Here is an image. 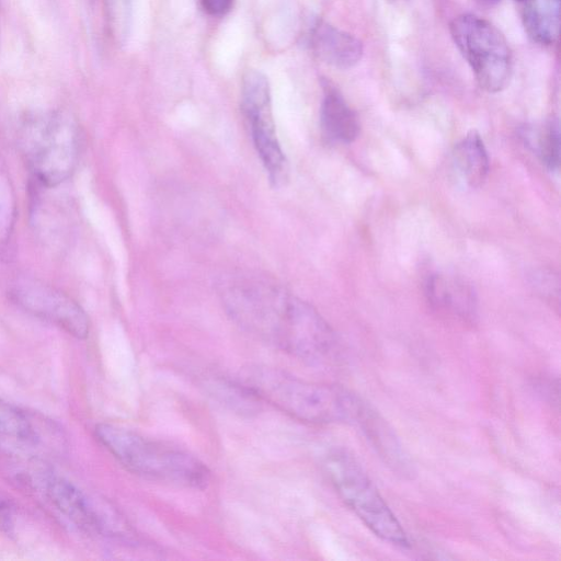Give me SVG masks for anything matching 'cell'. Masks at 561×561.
Here are the masks:
<instances>
[{
    "mask_svg": "<svg viewBox=\"0 0 561 561\" xmlns=\"http://www.w3.org/2000/svg\"><path fill=\"white\" fill-rule=\"evenodd\" d=\"M99 442L129 471L183 486L204 488L208 468L193 455L111 423L95 426Z\"/></svg>",
    "mask_w": 561,
    "mask_h": 561,
    "instance_id": "3",
    "label": "cell"
},
{
    "mask_svg": "<svg viewBox=\"0 0 561 561\" xmlns=\"http://www.w3.org/2000/svg\"><path fill=\"white\" fill-rule=\"evenodd\" d=\"M204 11L211 16H222L232 7L233 0H199Z\"/></svg>",
    "mask_w": 561,
    "mask_h": 561,
    "instance_id": "19",
    "label": "cell"
},
{
    "mask_svg": "<svg viewBox=\"0 0 561 561\" xmlns=\"http://www.w3.org/2000/svg\"><path fill=\"white\" fill-rule=\"evenodd\" d=\"M517 1H520V2H523L524 0H517Z\"/></svg>",
    "mask_w": 561,
    "mask_h": 561,
    "instance_id": "21",
    "label": "cell"
},
{
    "mask_svg": "<svg viewBox=\"0 0 561 561\" xmlns=\"http://www.w3.org/2000/svg\"><path fill=\"white\" fill-rule=\"evenodd\" d=\"M455 162L465 182L470 187H479L489 173V156L481 136L469 131L455 148Z\"/></svg>",
    "mask_w": 561,
    "mask_h": 561,
    "instance_id": "15",
    "label": "cell"
},
{
    "mask_svg": "<svg viewBox=\"0 0 561 561\" xmlns=\"http://www.w3.org/2000/svg\"><path fill=\"white\" fill-rule=\"evenodd\" d=\"M11 299L28 313L48 321L77 339L89 334V318L68 295L43 282L16 279L9 290Z\"/></svg>",
    "mask_w": 561,
    "mask_h": 561,
    "instance_id": "8",
    "label": "cell"
},
{
    "mask_svg": "<svg viewBox=\"0 0 561 561\" xmlns=\"http://www.w3.org/2000/svg\"><path fill=\"white\" fill-rule=\"evenodd\" d=\"M241 107L271 182L282 185L288 178V164L275 131L268 82L261 72L249 70L243 76Z\"/></svg>",
    "mask_w": 561,
    "mask_h": 561,
    "instance_id": "7",
    "label": "cell"
},
{
    "mask_svg": "<svg viewBox=\"0 0 561 561\" xmlns=\"http://www.w3.org/2000/svg\"><path fill=\"white\" fill-rule=\"evenodd\" d=\"M427 297L439 310L462 320L472 319L476 299L466 282L448 275H433L427 283Z\"/></svg>",
    "mask_w": 561,
    "mask_h": 561,
    "instance_id": "12",
    "label": "cell"
},
{
    "mask_svg": "<svg viewBox=\"0 0 561 561\" xmlns=\"http://www.w3.org/2000/svg\"><path fill=\"white\" fill-rule=\"evenodd\" d=\"M391 1H399V0H391Z\"/></svg>",
    "mask_w": 561,
    "mask_h": 561,
    "instance_id": "22",
    "label": "cell"
},
{
    "mask_svg": "<svg viewBox=\"0 0 561 561\" xmlns=\"http://www.w3.org/2000/svg\"><path fill=\"white\" fill-rule=\"evenodd\" d=\"M320 118L324 134L332 140L348 144L358 136L357 115L342 95L331 87H325Z\"/></svg>",
    "mask_w": 561,
    "mask_h": 561,
    "instance_id": "13",
    "label": "cell"
},
{
    "mask_svg": "<svg viewBox=\"0 0 561 561\" xmlns=\"http://www.w3.org/2000/svg\"><path fill=\"white\" fill-rule=\"evenodd\" d=\"M15 219V199L5 171L0 164V249L10 240Z\"/></svg>",
    "mask_w": 561,
    "mask_h": 561,
    "instance_id": "18",
    "label": "cell"
},
{
    "mask_svg": "<svg viewBox=\"0 0 561 561\" xmlns=\"http://www.w3.org/2000/svg\"><path fill=\"white\" fill-rule=\"evenodd\" d=\"M451 37L481 89L502 91L512 73V51L502 32L489 21L461 14L450 23Z\"/></svg>",
    "mask_w": 561,
    "mask_h": 561,
    "instance_id": "6",
    "label": "cell"
},
{
    "mask_svg": "<svg viewBox=\"0 0 561 561\" xmlns=\"http://www.w3.org/2000/svg\"><path fill=\"white\" fill-rule=\"evenodd\" d=\"M21 144L32 172L47 186L60 184L76 168L78 128L65 113L49 112L28 119L23 127Z\"/></svg>",
    "mask_w": 561,
    "mask_h": 561,
    "instance_id": "5",
    "label": "cell"
},
{
    "mask_svg": "<svg viewBox=\"0 0 561 561\" xmlns=\"http://www.w3.org/2000/svg\"><path fill=\"white\" fill-rule=\"evenodd\" d=\"M530 145L549 170H556L559 167L561 141L557 122L551 121L539 129Z\"/></svg>",
    "mask_w": 561,
    "mask_h": 561,
    "instance_id": "17",
    "label": "cell"
},
{
    "mask_svg": "<svg viewBox=\"0 0 561 561\" xmlns=\"http://www.w3.org/2000/svg\"><path fill=\"white\" fill-rule=\"evenodd\" d=\"M231 318L244 330L307 360H319L335 347L328 322L308 302L260 276H233L222 286Z\"/></svg>",
    "mask_w": 561,
    "mask_h": 561,
    "instance_id": "1",
    "label": "cell"
},
{
    "mask_svg": "<svg viewBox=\"0 0 561 561\" xmlns=\"http://www.w3.org/2000/svg\"><path fill=\"white\" fill-rule=\"evenodd\" d=\"M310 45L319 59L339 69L354 67L364 51L357 37L323 21L311 28Z\"/></svg>",
    "mask_w": 561,
    "mask_h": 561,
    "instance_id": "11",
    "label": "cell"
},
{
    "mask_svg": "<svg viewBox=\"0 0 561 561\" xmlns=\"http://www.w3.org/2000/svg\"><path fill=\"white\" fill-rule=\"evenodd\" d=\"M523 3V22L528 36L539 44L554 43L560 28V0H524Z\"/></svg>",
    "mask_w": 561,
    "mask_h": 561,
    "instance_id": "14",
    "label": "cell"
},
{
    "mask_svg": "<svg viewBox=\"0 0 561 561\" xmlns=\"http://www.w3.org/2000/svg\"><path fill=\"white\" fill-rule=\"evenodd\" d=\"M50 502L72 523L87 533L125 534L124 523L115 514L102 511L71 482L49 477L45 483Z\"/></svg>",
    "mask_w": 561,
    "mask_h": 561,
    "instance_id": "9",
    "label": "cell"
},
{
    "mask_svg": "<svg viewBox=\"0 0 561 561\" xmlns=\"http://www.w3.org/2000/svg\"><path fill=\"white\" fill-rule=\"evenodd\" d=\"M9 519V507L2 500H0V526L4 525Z\"/></svg>",
    "mask_w": 561,
    "mask_h": 561,
    "instance_id": "20",
    "label": "cell"
},
{
    "mask_svg": "<svg viewBox=\"0 0 561 561\" xmlns=\"http://www.w3.org/2000/svg\"><path fill=\"white\" fill-rule=\"evenodd\" d=\"M0 435L26 444H36L39 434L26 413L0 399Z\"/></svg>",
    "mask_w": 561,
    "mask_h": 561,
    "instance_id": "16",
    "label": "cell"
},
{
    "mask_svg": "<svg viewBox=\"0 0 561 561\" xmlns=\"http://www.w3.org/2000/svg\"><path fill=\"white\" fill-rule=\"evenodd\" d=\"M243 383L262 401L309 423L354 424L365 401L332 385L310 382L271 367H252Z\"/></svg>",
    "mask_w": 561,
    "mask_h": 561,
    "instance_id": "2",
    "label": "cell"
},
{
    "mask_svg": "<svg viewBox=\"0 0 561 561\" xmlns=\"http://www.w3.org/2000/svg\"><path fill=\"white\" fill-rule=\"evenodd\" d=\"M324 467L341 500L367 528L392 545L409 546L408 536L396 515L362 466L348 451L343 449L331 451L325 458Z\"/></svg>",
    "mask_w": 561,
    "mask_h": 561,
    "instance_id": "4",
    "label": "cell"
},
{
    "mask_svg": "<svg viewBox=\"0 0 561 561\" xmlns=\"http://www.w3.org/2000/svg\"><path fill=\"white\" fill-rule=\"evenodd\" d=\"M355 425L360 428L369 444L393 472L404 477L413 473V465L396 433L386 420L366 402L362 407Z\"/></svg>",
    "mask_w": 561,
    "mask_h": 561,
    "instance_id": "10",
    "label": "cell"
}]
</instances>
